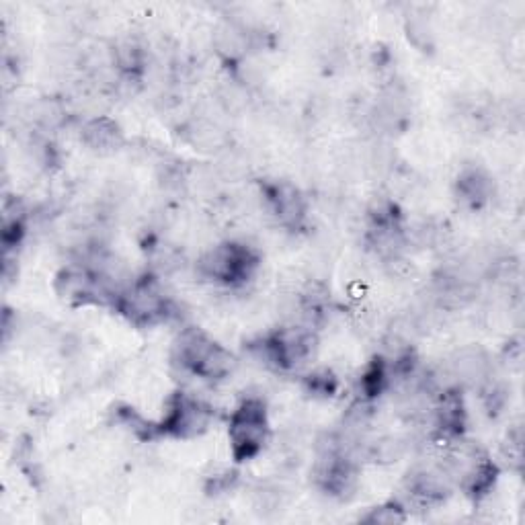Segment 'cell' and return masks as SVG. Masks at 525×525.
Listing matches in <instances>:
<instances>
[{"instance_id":"cell-1","label":"cell","mask_w":525,"mask_h":525,"mask_svg":"<svg viewBox=\"0 0 525 525\" xmlns=\"http://www.w3.org/2000/svg\"><path fill=\"white\" fill-rule=\"evenodd\" d=\"M177 366L201 380H226L234 368V355L199 329H185L173 345Z\"/></svg>"},{"instance_id":"cell-2","label":"cell","mask_w":525,"mask_h":525,"mask_svg":"<svg viewBox=\"0 0 525 525\" xmlns=\"http://www.w3.org/2000/svg\"><path fill=\"white\" fill-rule=\"evenodd\" d=\"M269 437V417L265 402L257 396L245 398L230 417L228 439L236 462H247L259 456Z\"/></svg>"},{"instance_id":"cell-3","label":"cell","mask_w":525,"mask_h":525,"mask_svg":"<svg viewBox=\"0 0 525 525\" xmlns=\"http://www.w3.org/2000/svg\"><path fill=\"white\" fill-rule=\"evenodd\" d=\"M199 273L220 286H242L259 269V255L242 242H222L197 263Z\"/></svg>"},{"instance_id":"cell-4","label":"cell","mask_w":525,"mask_h":525,"mask_svg":"<svg viewBox=\"0 0 525 525\" xmlns=\"http://www.w3.org/2000/svg\"><path fill=\"white\" fill-rule=\"evenodd\" d=\"M314 347L316 337L312 335V331L294 327L263 337L251 349L269 368L294 370L312 357Z\"/></svg>"},{"instance_id":"cell-5","label":"cell","mask_w":525,"mask_h":525,"mask_svg":"<svg viewBox=\"0 0 525 525\" xmlns=\"http://www.w3.org/2000/svg\"><path fill=\"white\" fill-rule=\"evenodd\" d=\"M115 308L136 327L158 325L171 314V302L160 290L154 277L138 279L130 288L119 292L115 298Z\"/></svg>"},{"instance_id":"cell-6","label":"cell","mask_w":525,"mask_h":525,"mask_svg":"<svg viewBox=\"0 0 525 525\" xmlns=\"http://www.w3.org/2000/svg\"><path fill=\"white\" fill-rule=\"evenodd\" d=\"M314 480L318 489L333 497H345L357 487V464L345 452L343 439L329 435L327 443H322L314 466Z\"/></svg>"},{"instance_id":"cell-7","label":"cell","mask_w":525,"mask_h":525,"mask_svg":"<svg viewBox=\"0 0 525 525\" xmlns=\"http://www.w3.org/2000/svg\"><path fill=\"white\" fill-rule=\"evenodd\" d=\"M214 419L212 409L185 392H175L169 398L163 421L156 423V433L175 439H193L204 435Z\"/></svg>"},{"instance_id":"cell-8","label":"cell","mask_w":525,"mask_h":525,"mask_svg":"<svg viewBox=\"0 0 525 525\" xmlns=\"http://www.w3.org/2000/svg\"><path fill=\"white\" fill-rule=\"evenodd\" d=\"M271 214L281 226L298 230L306 220V199L298 187L286 181H273L263 187Z\"/></svg>"},{"instance_id":"cell-9","label":"cell","mask_w":525,"mask_h":525,"mask_svg":"<svg viewBox=\"0 0 525 525\" xmlns=\"http://www.w3.org/2000/svg\"><path fill=\"white\" fill-rule=\"evenodd\" d=\"M450 376L456 384L476 386L491 378V357L482 347H464L450 361Z\"/></svg>"},{"instance_id":"cell-10","label":"cell","mask_w":525,"mask_h":525,"mask_svg":"<svg viewBox=\"0 0 525 525\" xmlns=\"http://www.w3.org/2000/svg\"><path fill=\"white\" fill-rule=\"evenodd\" d=\"M493 191V177L480 167L464 169L456 181V197L468 210H480L487 206L493 197Z\"/></svg>"},{"instance_id":"cell-11","label":"cell","mask_w":525,"mask_h":525,"mask_svg":"<svg viewBox=\"0 0 525 525\" xmlns=\"http://www.w3.org/2000/svg\"><path fill=\"white\" fill-rule=\"evenodd\" d=\"M409 111H411V101L407 91L400 85H390L380 93L374 117H376V124L382 130H400L407 124Z\"/></svg>"},{"instance_id":"cell-12","label":"cell","mask_w":525,"mask_h":525,"mask_svg":"<svg viewBox=\"0 0 525 525\" xmlns=\"http://www.w3.org/2000/svg\"><path fill=\"white\" fill-rule=\"evenodd\" d=\"M466 407L458 386L437 392L435 421L437 427L448 437H460L466 429Z\"/></svg>"},{"instance_id":"cell-13","label":"cell","mask_w":525,"mask_h":525,"mask_svg":"<svg viewBox=\"0 0 525 525\" xmlns=\"http://www.w3.org/2000/svg\"><path fill=\"white\" fill-rule=\"evenodd\" d=\"M497 478H499V468L493 460H489L487 456H472L468 466L462 470L460 487L468 497L482 499L495 489Z\"/></svg>"},{"instance_id":"cell-14","label":"cell","mask_w":525,"mask_h":525,"mask_svg":"<svg viewBox=\"0 0 525 525\" xmlns=\"http://www.w3.org/2000/svg\"><path fill=\"white\" fill-rule=\"evenodd\" d=\"M83 142L95 152H115L124 144V132L111 117H93L83 128Z\"/></svg>"},{"instance_id":"cell-15","label":"cell","mask_w":525,"mask_h":525,"mask_svg":"<svg viewBox=\"0 0 525 525\" xmlns=\"http://www.w3.org/2000/svg\"><path fill=\"white\" fill-rule=\"evenodd\" d=\"M409 493L425 503H441L450 493V478L443 470H419L409 478Z\"/></svg>"},{"instance_id":"cell-16","label":"cell","mask_w":525,"mask_h":525,"mask_svg":"<svg viewBox=\"0 0 525 525\" xmlns=\"http://www.w3.org/2000/svg\"><path fill=\"white\" fill-rule=\"evenodd\" d=\"M249 46H251V33L234 21L222 23L214 33V48L218 56L226 62H238L247 54Z\"/></svg>"},{"instance_id":"cell-17","label":"cell","mask_w":525,"mask_h":525,"mask_svg":"<svg viewBox=\"0 0 525 525\" xmlns=\"http://www.w3.org/2000/svg\"><path fill=\"white\" fill-rule=\"evenodd\" d=\"M390 382V366L388 361H384L382 357H376L370 366L366 368V372L361 374L359 380V390L363 394V400H372L376 396H380Z\"/></svg>"},{"instance_id":"cell-18","label":"cell","mask_w":525,"mask_h":525,"mask_svg":"<svg viewBox=\"0 0 525 525\" xmlns=\"http://www.w3.org/2000/svg\"><path fill=\"white\" fill-rule=\"evenodd\" d=\"M23 234H25V212L17 199L7 201L3 208V245L7 253L19 245Z\"/></svg>"},{"instance_id":"cell-19","label":"cell","mask_w":525,"mask_h":525,"mask_svg":"<svg viewBox=\"0 0 525 525\" xmlns=\"http://www.w3.org/2000/svg\"><path fill=\"white\" fill-rule=\"evenodd\" d=\"M187 136H189V142L199 150H216L224 144L222 130L206 119L193 121L191 128L187 130Z\"/></svg>"},{"instance_id":"cell-20","label":"cell","mask_w":525,"mask_h":525,"mask_svg":"<svg viewBox=\"0 0 525 525\" xmlns=\"http://www.w3.org/2000/svg\"><path fill=\"white\" fill-rule=\"evenodd\" d=\"M363 523H372V525H398L407 521V511L400 503L390 501L380 507L370 509V513L361 519Z\"/></svg>"},{"instance_id":"cell-21","label":"cell","mask_w":525,"mask_h":525,"mask_svg":"<svg viewBox=\"0 0 525 525\" xmlns=\"http://www.w3.org/2000/svg\"><path fill=\"white\" fill-rule=\"evenodd\" d=\"M304 386L314 398H331L339 390V380L329 370H318L304 380Z\"/></svg>"},{"instance_id":"cell-22","label":"cell","mask_w":525,"mask_h":525,"mask_svg":"<svg viewBox=\"0 0 525 525\" xmlns=\"http://www.w3.org/2000/svg\"><path fill=\"white\" fill-rule=\"evenodd\" d=\"M402 452H405V448H402V443L398 439H394V437L380 439L372 446V458L376 462H382V464L396 462L402 456Z\"/></svg>"},{"instance_id":"cell-23","label":"cell","mask_w":525,"mask_h":525,"mask_svg":"<svg viewBox=\"0 0 525 525\" xmlns=\"http://www.w3.org/2000/svg\"><path fill=\"white\" fill-rule=\"evenodd\" d=\"M35 119L46 128H58L64 121V109L56 101H44L35 107Z\"/></svg>"},{"instance_id":"cell-24","label":"cell","mask_w":525,"mask_h":525,"mask_svg":"<svg viewBox=\"0 0 525 525\" xmlns=\"http://www.w3.org/2000/svg\"><path fill=\"white\" fill-rule=\"evenodd\" d=\"M234 482H236V472H222V474H214L210 476L208 480V493L210 495H218V493H226L228 489L234 487Z\"/></svg>"}]
</instances>
